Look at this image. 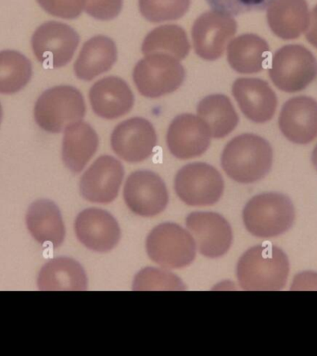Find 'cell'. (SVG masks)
<instances>
[{
  "label": "cell",
  "instance_id": "6da1fadb",
  "mask_svg": "<svg viewBox=\"0 0 317 356\" xmlns=\"http://www.w3.org/2000/svg\"><path fill=\"white\" fill-rule=\"evenodd\" d=\"M289 274L288 256L272 244L250 248L239 259L236 277L245 291H281Z\"/></svg>",
  "mask_w": 317,
  "mask_h": 356
},
{
  "label": "cell",
  "instance_id": "4fadbf2b",
  "mask_svg": "<svg viewBox=\"0 0 317 356\" xmlns=\"http://www.w3.org/2000/svg\"><path fill=\"white\" fill-rule=\"evenodd\" d=\"M186 225L193 235L200 252L205 257H221L230 249L233 241L232 228L220 214L196 211L186 217Z\"/></svg>",
  "mask_w": 317,
  "mask_h": 356
},
{
  "label": "cell",
  "instance_id": "30bf717a",
  "mask_svg": "<svg viewBox=\"0 0 317 356\" xmlns=\"http://www.w3.org/2000/svg\"><path fill=\"white\" fill-rule=\"evenodd\" d=\"M124 202L136 216L152 217L165 210L169 196L165 184L157 174L139 170L128 177L124 188Z\"/></svg>",
  "mask_w": 317,
  "mask_h": 356
},
{
  "label": "cell",
  "instance_id": "3957f363",
  "mask_svg": "<svg viewBox=\"0 0 317 356\" xmlns=\"http://www.w3.org/2000/svg\"><path fill=\"white\" fill-rule=\"evenodd\" d=\"M294 206L280 193H263L253 197L245 206L243 222L252 235L272 238L282 235L293 225Z\"/></svg>",
  "mask_w": 317,
  "mask_h": 356
},
{
  "label": "cell",
  "instance_id": "83f0119b",
  "mask_svg": "<svg viewBox=\"0 0 317 356\" xmlns=\"http://www.w3.org/2000/svg\"><path fill=\"white\" fill-rule=\"evenodd\" d=\"M32 76L33 66L29 58L15 50L0 51V94L21 91Z\"/></svg>",
  "mask_w": 317,
  "mask_h": 356
},
{
  "label": "cell",
  "instance_id": "d590c367",
  "mask_svg": "<svg viewBox=\"0 0 317 356\" xmlns=\"http://www.w3.org/2000/svg\"><path fill=\"white\" fill-rule=\"evenodd\" d=\"M2 118H3V108H2L1 103H0V124H1Z\"/></svg>",
  "mask_w": 317,
  "mask_h": 356
},
{
  "label": "cell",
  "instance_id": "2e32d148",
  "mask_svg": "<svg viewBox=\"0 0 317 356\" xmlns=\"http://www.w3.org/2000/svg\"><path fill=\"white\" fill-rule=\"evenodd\" d=\"M211 132L205 122L194 114L175 117L167 132V146L181 160L200 157L210 147Z\"/></svg>",
  "mask_w": 317,
  "mask_h": 356
},
{
  "label": "cell",
  "instance_id": "f546056e",
  "mask_svg": "<svg viewBox=\"0 0 317 356\" xmlns=\"http://www.w3.org/2000/svg\"><path fill=\"white\" fill-rule=\"evenodd\" d=\"M158 289L161 291H183L185 286L183 285L182 281L172 273L163 270L146 268L136 275L133 283L135 291H156Z\"/></svg>",
  "mask_w": 317,
  "mask_h": 356
},
{
  "label": "cell",
  "instance_id": "8992f818",
  "mask_svg": "<svg viewBox=\"0 0 317 356\" xmlns=\"http://www.w3.org/2000/svg\"><path fill=\"white\" fill-rule=\"evenodd\" d=\"M147 252L163 268L180 269L196 257V243L190 234L174 222H163L147 236Z\"/></svg>",
  "mask_w": 317,
  "mask_h": 356
},
{
  "label": "cell",
  "instance_id": "484cf974",
  "mask_svg": "<svg viewBox=\"0 0 317 356\" xmlns=\"http://www.w3.org/2000/svg\"><path fill=\"white\" fill-rule=\"evenodd\" d=\"M197 116L205 122L211 136L222 138L236 127L238 115L227 96L221 94L204 97L197 105Z\"/></svg>",
  "mask_w": 317,
  "mask_h": 356
},
{
  "label": "cell",
  "instance_id": "44dd1931",
  "mask_svg": "<svg viewBox=\"0 0 317 356\" xmlns=\"http://www.w3.org/2000/svg\"><path fill=\"white\" fill-rule=\"evenodd\" d=\"M309 18L306 0H274L267 8L270 29L284 40L299 38L307 29Z\"/></svg>",
  "mask_w": 317,
  "mask_h": 356
},
{
  "label": "cell",
  "instance_id": "e0dca14e",
  "mask_svg": "<svg viewBox=\"0 0 317 356\" xmlns=\"http://www.w3.org/2000/svg\"><path fill=\"white\" fill-rule=\"evenodd\" d=\"M278 125L292 143H311L317 138L316 100L306 96L288 99L280 111Z\"/></svg>",
  "mask_w": 317,
  "mask_h": 356
},
{
  "label": "cell",
  "instance_id": "d6986e66",
  "mask_svg": "<svg viewBox=\"0 0 317 356\" xmlns=\"http://www.w3.org/2000/svg\"><path fill=\"white\" fill-rule=\"evenodd\" d=\"M89 100L97 115L113 120L129 113L135 102V97L124 80L108 76L92 86L89 91Z\"/></svg>",
  "mask_w": 317,
  "mask_h": 356
},
{
  "label": "cell",
  "instance_id": "ba28073f",
  "mask_svg": "<svg viewBox=\"0 0 317 356\" xmlns=\"http://www.w3.org/2000/svg\"><path fill=\"white\" fill-rule=\"evenodd\" d=\"M177 196L186 204H216L224 193L225 182L213 166L204 163L186 164L178 171L174 179Z\"/></svg>",
  "mask_w": 317,
  "mask_h": 356
},
{
  "label": "cell",
  "instance_id": "f1b7e54d",
  "mask_svg": "<svg viewBox=\"0 0 317 356\" xmlns=\"http://www.w3.org/2000/svg\"><path fill=\"white\" fill-rule=\"evenodd\" d=\"M189 5L190 0H139L142 15L155 24L182 18Z\"/></svg>",
  "mask_w": 317,
  "mask_h": 356
},
{
  "label": "cell",
  "instance_id": "d4e9b609",
  "mask_svg": "<svg viewBox=\"0 0 317 356\" xmlns=\"http://www.w3.org/2000/svg\"><path fill=\"white\" fill-rule=\"evenodd\" d=\"M268 43L254 33H245L228 44L227 60L239 74H256L263 69L268 58Z\"/></svg>",
  "mask_w": 317,
  "mask_h": 356
},
{
  "label": "cell",
  "instance_id": "9c48e42d",
  "mask_svg": "<svg viewBox=\"0 0 317 356\" xmlns=\"http://www.w3.org/2000/svg\"><path fill=\"white\" fill-rule=\"evenodd\" d=\"M76 31L63 22H44L33 33L32 49L39 63L47 68H61L74 57L79 44Z\"/></svg>",
  "mask_w": 317,
  "mask_h": 356
},
{
  "label": "cell",
  "instance_id": "ac0fdd59",
  "mask_svg": "<svg viewBox=\"0 0 317 356\" xmlns=\"http://www.w3.org/2000/svg\"><path fill=\"white\" fill-rule=\"evenodd\" d=\"M232 93L244 115L250 121L263 124L274 117L277 97L266 81L259 78H239Z\"/></svg>",
  "mask_w": 317,
  "mask_h": 356
},
{
  "label": "cell",
  "instance_id": "ffe728a7",
  "mask_svg": "<svg viewBox=\"0 0 317 356\" xmlns=\"http://www.w3.org/2000/svg\"><path fill=\"white\" fill-rule=\"evenodd\" d=\"M26 225L33 238L41 245L58 248L65 238V227L60 209L49 200L31 204L26 213Z\"/></svg>",
  "mask_w": 317,
  "mask_h": 356
},
{
  "label": "cell",
  "instance_id": "603a6c76",
  "mask_svg": "<svg viewBox=\"0 0 317 356\" xmlns=\"http://www.w3.org/2000/svg\"><path fill=\"white\" fill-rule=\"evenodd\" d=\"M117 60V47L113 39L94 36L86 41L74 63L77 78L91 81L111 69Z\"/></svg>",
  "mask_w": 317,
  "mask_h": 356
},
{
  "label": "cell",
  "instance_id": "7a4b0ae2",
  "mask_svg": "<svg viewBox=\"0 0 317 356\" xmlns=\"http://www.w3.org/2000/svg\"><path fill=\"white\" fill-rule=\"evenodd\" d=\"M222 169L231 179L252 184L263 179L272 168L273 149L266 139L243 134L228 142L222 152Z\"/></svg>",
  "mask_w": 317,
  "mask_h": 356
},
{
  "label": "cell",
  "instance_id": "5bb4252c",
  "mask_svg": "<svg viewBox=\"0 0 317 356\" xmlns=\"http://www.w3.org/2000/svg\"><path fill=\"white\" fill-rule=\"evenodd\" d=\"M124 170L121 161L111 156L97 158L80 180V192L86 200L110 203L118 196Z\"/></svg>",
  "mask_w": 317,
  "mask_h": 356
},
{
  "label": "cell",
  "instance_id": "8fae6325",
  "mask_svg": "<svg viewBox=\"0 0 317 356\" xmlns=\"http://www.w3.org/2000/svg\"><path fill=\"white\" fill-rule=\"evenodd\" d=\"M113 152L128 163H140L152 155L157 145V135L152 122L133 117L117 125L111 134Z\"/></svg>",
  "mask_w": 317,
  "mask_h": 356
},
{
  "label": "cell",
  "instance_id": "836d02e7",
  "mask_svg": "<svg viewBox=\"0 0 317 356\" xmlns=\"http://www.w3.org/2000/svg\"><path fill=\"white\" fill-rule=\"evenodd\" d=\"M306 38L309 43L317 49V5L314 8L309 18L307 29L305 31Z\"/></svg>",
  "mask_w": 317,
  "mask_h": 356
},
{
  "label": "cell",
  "instance_id": "4dcf8cb0",
  "mask_svg": "<svg viewBox=\"0 0 317 356\" xmlns=\"http://www.w3.org/2000/svg\"><path fill=\"white\" fill-rule=\"evenodd\" d=\"M211 10L229 16L266 10L274 0H206Z\"/></svg>",
  "mask_w": 317,
  "mask_h": 356
},
{
  "label": "cell",
  "instance_id": "277c9868",
  "mask_svg": "<svg viewBox=\"0 0 317 356\" xmlns=\"http://www.w3.org/2000/svg\"><path fill=\"white\" fill-rule=\"evenodd\" d=\"M33 115L38 127L46 132L57 134L86 115L82 93L71 86L47 89L36 100Z\"/></svg>",
  "mask_w": 317,
  "mask_h": 356
},
{
  "label": "cell",
  "instance_id": "cb8c5ba5",
  "mask_svg": "<svg viewBox=\"0 0 317 356\" xmlns=\"http://www.w3.org/2000/svg\"><path fill=\"white\" fill-rule=\"evenodd\" d=\"M38 285L40 291H86L88 277L78 261L60 257L42 267Z\"/></svg>",
  "mask_w": 317,
  "mask_h": 356
},
{
  "label": "cell",
  "instance_id": "e575fe53",
  "mask_svg": "<svg viewBox=\"0 0 317 356\" xmlns=\"http://www.w3.org/2000/svg\"><path fill=\"white\" fill-rule=\"evenodd\" d=\"M311 163H313L314 168H316L317 171V145L316 147H314L313 153H311Z\"/></svg>",
  "mask_w": 317,
  "mask_h": 356
},
{
  "label": "cell",
  "instance_id": "d6a6232c",
  "mask_svg": "<svg viewBox=\"0 0 317 356\" xmlns=\"http://www.w3.org/2000/svg\"><path fill=\"white\" fill-rule=\"evenodd\" d=\"M122 0H85L86 13L100 21H110L121 13Z\"/></svg>",
  "mask_w": 317,
  "mask_h": 356
},
{
  "label": "cell",
  "instance_id": "9a60e30c",
  "mask_svg": "<svg viewBox=\"0 0 317 356\" xmlns=\"http://www.w3.org/2000/svg\"><path fill=\"white\" fill-rule=\"evenodd\" d=\"M77 238L89 250L108 252L118 245L121 229L107 211L89 208L78 214L74 222Z\"/></svg>",
  "mask_w": 317,
  "mask_h": 356
},
{
  "label": "cell",
  "instance_id": "1f68e13d",
  "mask_svg": "<svg viewBox=\"0 0 317 356\" xmlns=\"http://www.w3.org/2000/svg\"><path fill=\"white\" fill-rule=\"evenodd\" d=\"M40 7L50 15L58 18H77L85 8V0H36Z\"/></svg>",
  "mask_w": 317,
  "mask_h": 356
},
{
  "label": "cell",
  "instance_id": "7402d4cb",
  "mask_svg": "<svg viewBox=\"0 0 317 356\" xmlns=\"http://www.w3.org/2000/svg\"><path fill=\"white\" fill-rule=\"evenodd\" d=\"M99 147V136L90 124L78 122L64 131L63 161L72 172H80L93 157Z\"/></svg>",
  "mask_w": 317,
  "mask_h": 356
},
{
  "label": "cell",
  "instance_id": "4316f807",
  "mask_svg": "<svg viewBox=\"0 0 317 356\" xmlns=\"http://www.w3.org/2000/svg\"><path fill=\"white\" fill-rule=\"evenodd\" d=\"M190 44L183 28L178 25H163L152 31L144 39L142 52L145 55L163 53L178 60L188 55Z\"/></svg>",
  "mask_w": 317,
  "mask_h": 356
},
{
  "label": "cell",
  "instance_id": "7c38bea8",
  "mask_svg": "<svg viewBox=\"0 0 317 356\" xmlns=\"http://www.w3.org/2000/svg\"><path fill=\"white\" fill-rule=\"evenodd\" d=\"M232 16L208 11L194 22L192 40L197 55L205 60H216L224 54L225 46L236 32Z\"/></svg>",
  "mask_w": 317,
  "mask_h": 356
},
{
  "label": "cell",
  "instance_id": "52a82bcc",
  "mask_svg": "<svg viewBox=\"0 0 317 356\" xmlns=\"http://www.w3.org/2000/svg\"><path fill=\"white\" fill-rule=\"evenodd\" d=\"M185 75L180 61L163 53L146 55L136 63L133 72V82L138 91L152 99L177 90Z\"/></svg>",
  "mask_w": 317,
  "mask_h": 356
},
{
  "label": "cell",
  "instance_id": "5b68a950",
  "mask_svg": "<svg viewBox=\"0 0 317 356\" xmlns=\"http://www.w3.org/2000/svg\"><path fill=\"white\" fill-rule=\"evenodd\" d=\"M269 75L278 89L296 93L316 80V58L302 44H286L273 56Z\"/></svg>",
  "mask_w": 317,
  "mask_h": 356
}]
</instances>
